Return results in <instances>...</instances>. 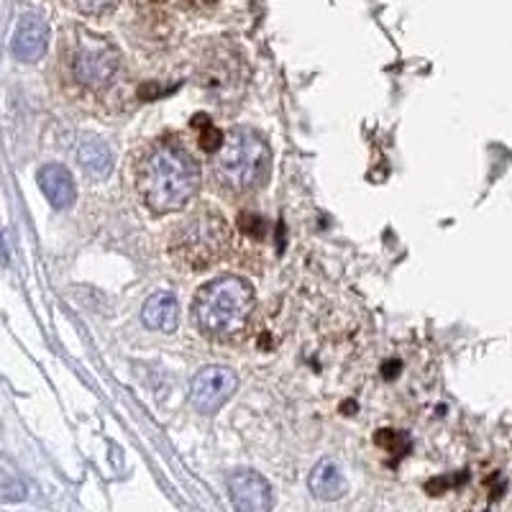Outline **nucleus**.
<instances>
[{
  "instance_id": "1",
  "label": "nucleus",
  "mask_w": 512,
  "mask_h": 512,
  "mask_svg": "<svg viewBox=\"0 0 512 512\" xmlns=\"http://www.w3.org/2000/svg\"><path fill=\"white\" fill-rule=\"evenodd\" d=\"M200 187V167L185 146L162 141L136 164V190L154 213L185 208Z\"/></svg>"
},
{
  "instance_id": "2",
  "label": "nucleus",
  "mask_w": 512,
  "mask_h": 512,
  "mask_svg": "<svg viewBox=\"0 0 512 512\" xmlns=\"http://www.w3.org/2000/svg\"><path fill=\"white\" fill-rule=\"evenodd\" d=\"M254 303V287L244 277H218L198 290L192 303V318L205 336L231 338L246 326Z\"/></svg>"
},
{
  "instance_id": "3",
  "label": "nucleus",
  "mask_w": 512,
  "mask_h": 512,
  "mask_svg": "<svg viewBox=\"0 0 512 512\" xmlns=\"http://www.w3.org/2000/svg\"><path fill=\"white\" fill-rule=\"evenodd\" d=\"M216 180L231 195H249L262 187L272 169V152L262 134L236 128L216 149Z\"/></svg>"
},
{
  "instance_id": "4",
  "label": "nucleus",
  "mask_w": 512,
  "mask_h": 512,
  "mask_svg": "<svg viewBox=\"0 0 512 512\" xmlns=\"http://www.w3.org/2000/svg\"><path fill=\"white\" fill-rule=\"evenodd\" d=\"M231 246V226L218 210L203 208L177 223L172 239H169V256L180 269L213 267L221 262L223 254Z\"/></svg>"
},
{
  "instance_id": "5",
  "label": "nucleus",
  "mask_w": 512,
  "mask_h": 512,
  "mask_svg": "<svg viewBox=\"0 0 512 512\" xmlns=\"http://www.w3.org/2000/svg\"><path fill=\"white\" fill-rule=\"evenodd\" d=\"M70 70L75 82L88 90H105L121 70V54L105 36L90 29H75L70 49Z\"/></svg>"
},
{
  "instance_id": "6",
  "label": "nucleus",
  "mask_w": 512,
  "mask_h": 512,
  "mask_svg": "<svg viewBox=\"0 0 512 512\" xmlns=\"http://www.w3.org/2000/svg\"><path fill=\"white\" fill-rule=\"evenodd\" d=\"M239 387V377L228 367H205L190 384V400L200 413H216Z\"/></svg>"
},
{
  "instance_id": "7",
  "label": "nucleus",
  "mask_w": 512,
  "mask_h": 512,
  "mask_svg": "<svg viewBox=\"0 0 512 512\" xmlns=\"http://www.w3.org/2000/svg\"><path fill=\"white\" fill-rule=\"evenodd\" d=\"M233 505L241 512H267L272 510L274 495L267 479L262 474L251 472V469H239L228 479Z\"/></svg>"
},
{
  "instance_id": "8",
  "label": "nucleus",
  "mask_w": 512,
  "mask_h": 512,
  "mask_svg": "<svg viewBox=\"0 0 512 512\" xmlns=\"http://www.w3.org/2000/svg\"><path fill=\"white\" fill-rule=\"evenodd\" d=\"M49 41V26L44 18L34 16V13H26L16 26V34H13V57L21 59V62H36V59L44 57Z\"/></svg>"
},
{
  "instance_id": "9",
  "label": "nucleus",
  "mask_w": 512,
  "mask_h": 512,
  "mask_svg": "<svg viewBox=\"0 0 512 512\" xmlns=\"http://www.w3.org/2000/svg\"><path fill=\"white\" fill-rule=\"evenodd\" d=\"M39 187L41 192L47 195L49 203H52L57 210L70 208L77 198L75 180H72L70 169L62 167V164H47V167H41Z\"/></svg>"
},
{
  "instance_id": "10",
  "label": "nucleus",
  "mask_w": 512,
  "mask_h": 512,
  "mask_svg": "<svg viewBox=\"0 0 512 512\" xmlns=\"http://www.w3.org/2000/svg\"><path fill=\"white\" fill-rule=\"evenodd\" d=\"M310 492H313L318 500H341L346 495V479L344 472L338 469L336 461L323 459L310 474Z\"/></svg>"
},
{
  "instance_id": "11",
  "label": "nucleus",
  "mask_w": 512,
  "mask_h": 512,
  "mask_svg": "<svg viewBox=\"0 0 512 512\" xmlns=\"http://www.w3.org/2000/svg\"><path fill=\"white\" fill-rule=\"evenodd\" d=\"M141 318L154 331L172 333L177 328V320H180V308H177L175 297L167 295V292H157L144 303Z\"/></svg>"
},
{
  "instance_id": "12",
  "label": "nucleus",
  "mask_w": 512,
  "mask_h": 512,
  "mask_svg": "<svg viewBox=\"0 0 512 512\" xmlns=\"http://www.w3.org/2000/svg\"><path fill=\"white\" fill-rule=\"evenodd\" d=\"M77 159L85 167V172H90L93 177H105L113 167V154L108 149L103 139L98 136H88V139L80 144V152H77Z\"/></svg>"
},
{
  "instance_id": "13",
  "label": "nucleus",
  "mask_w": 512,
  "mask_h": 512,
  "mask_svg": "<svg viewBox=\"0 0 512 512\" xmlns=\"http://www.w3.org/2000/svg\"><path fill=\"white\" fill-rule=\"evenodd\" d=\"M70 3L85 16H103L118 6V0H70Z\"/></svg>"
},
{
  "instance_id": "14",
  "label": "nucleus",
  "mask_w": 512,
  "mask_h": 512,
  "mask_svg": "<svg viewBox=\"0 0 512 512\" xmlns=\"http://www.w3.org/2000/svg\"><path fill=\"white\" fill-rule=\"evenodd\" d=\"M0 262H8V251H6V239H3V233H0Z\"/></svg>"
}]
</instances>
